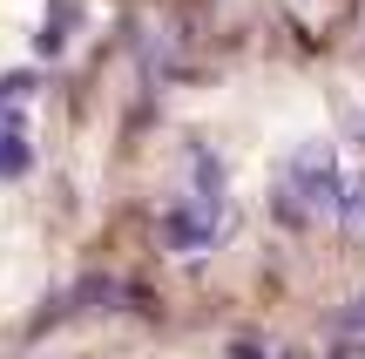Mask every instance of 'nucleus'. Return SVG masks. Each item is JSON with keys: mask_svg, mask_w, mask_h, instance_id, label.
<instances>
[{"mask_svg": "<svg viewBox=\"0 0 365 359\" xmlns=\"http://www.w3.org/2000/svg\"><path fill=\"white\" fill-rule=\"evenodd\" d=\"M27 170V149H21V136H0V176H21Z\"/></svg>", "mask_w": 365, "mask_h": 359, "instance_id": "nucleus-1", "label": "nucleus"}]
</instances>
